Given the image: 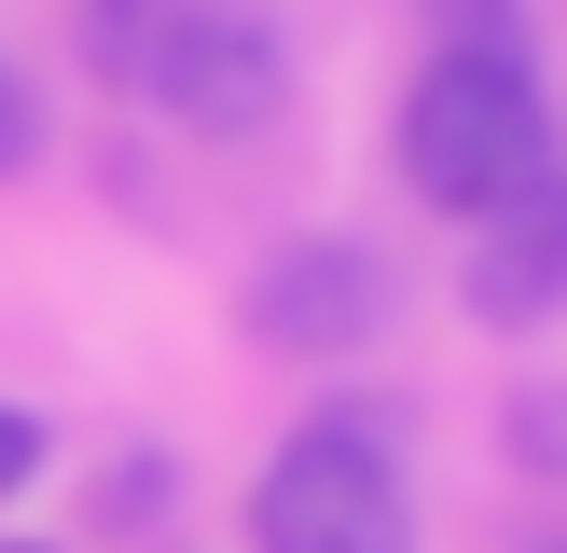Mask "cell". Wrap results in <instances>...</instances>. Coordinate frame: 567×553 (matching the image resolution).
<instances>
[{"label":"cell","mask_w":567,"mask_h":553,"mask_svg":"<svg viewBox=\"0 0 567 553\" xmlns=\"http://www.w3.org/2000/svg\"><path fill=\"white\" fill-rule=\"evenodd\" d=\"M554 553H567V540H554Z\"/></svg>","instance_id":"cell-12"},{"label":"cell","mask_w":567,"mask_h":553,"mask_svg":"<svg viewBox=\"0 0 567 553\" xmlns=\"http://www.w3.org/2000/svg\"><path fill=\"white\" fill-rule=\"evenodd\" d=\"M28 138H42V111H28V83H14V55H0V166H28Z\"/></svg>","instance_id":"cell-10"},{"label":"cell","mask_w":567,"mask_h":553,"mask_svg":"<svg viewBox=\"0 0 567 553\" xmlns=\"http://www.w3.org/2000/svg\"><path fill=\"white\" fill-rule=\"evenodd\" d=\"M236 319H249V346H277V359H347V346L388 332V263L360 236H277L264 263H249Z\"/></svg>","instance_id":"cell-4"},{"label":"cell","mask_w":567,"mask_h":553,"mask_svg":"<svg viewBox=\"0 0 567 553\" xmlns=\"http://www.w3.org/2000/svg\"><path fill=\"white\" fill-rule=\"evenodd\" d=\"M97 55L194 138H249L291 97V42H277L264 0H111Z\"/></svg>","instance_id":"cell-2"},{"label":"cell","mask_w":567,"mask_h":553,"mask_svg":"<svg viewBox=\"0 0 567 553\" xmlns=\"http://www.w3.org/2000/svg\"><path fill=\"white\" fill-rule=\"evenodd\" d=\"M0 553H55V540H0Z\"/></svg>","instance_id":"cell-11"},{"label":"cell","mask_w":567,"mask_h":553,"mask_svg":"<svg viewBox=\"0 0 567 553\" xmlns=\"http://www.w3.org/2000/svg\"><path fill=\"white\" fill-rule=\"evenodd\" d=\"M554 166V97L526 55H430L402 83V180L443 221H498Z\"/></svg>","instance_id":"cell-1"},{"label":"cell","mask_w":567,"mask_h":553,"mask_svg":"<svg viewBox=\"0 0 567 553\" xmlns=\"http://www.w3.org/2000/svg\"><path fill=\"white\" fill-rule=\"evenodd\" d=\"M513 457L567 484V387H526V401H513Z\"/></svg>","instance_id":"cell-8"},{"label":"cell","mask_w":567,"mask_h":553,"mask_svg":"<svg viewBox=\"0 0 567 553\" xmlns=\"http://www.w3.org/2000/svg\"><path fill=\"white\" fill-rule=\"evenodd\" d=\"M83 512H97V525H153V512H166V457H111Z\"/></svg>","instance_id":"cell-7"},{"label":"cell","mask_w":567,"mask_h":553,"mask_svg":"<svg viewBox=\"0 0 567 553\" xmlns=\"http://www.w3.org/2000/svg\"><path fill=\"white\" fill-rule=\"evenodd\" d=\"M443 55H526V0H430Z\"/></svg>","instance_id":"cell-6"},{"label":"cell","mask_w":567,"mask_h":553,"mask_svg":"<svg viewBox=\"0 0 567 553\" xmlns=\"http://www.w3.org/2000/svg\"><path fill=\"white\" fill-rule=\"evenodd\" d=\"M471 319H485V332L567 319V153L485 221V249H471Z\"/></svg>","instance_id":"cell-5"},{"label":"cell","mask_w":567,"mask_h":553,"mask_svg":"<svg viewBox=\"0 0 567 553\" xmlns=\"http://www.w3.org/2000/svg\"><path fill=\"white\" fill-rule=\"evenodd\" d=\"M249 553H415V484L374 415H305L249 484Z\"/></svg>","instance_id":"cell-3"},{"label":"cell","mask_w":567,"mask_h":553,"mask_svg":"<svg viewBox=\"0 0 567 553\" xmlns=\"http://www.w3.org/2000/svg\"><path fill=\"white\" fill-rule=\"evenodd\" d=\"M42 457H55V429H42L28 401H0V498H28V484H42Z\"/></svg>","instance_id":"cell-9"}]
</instances>
